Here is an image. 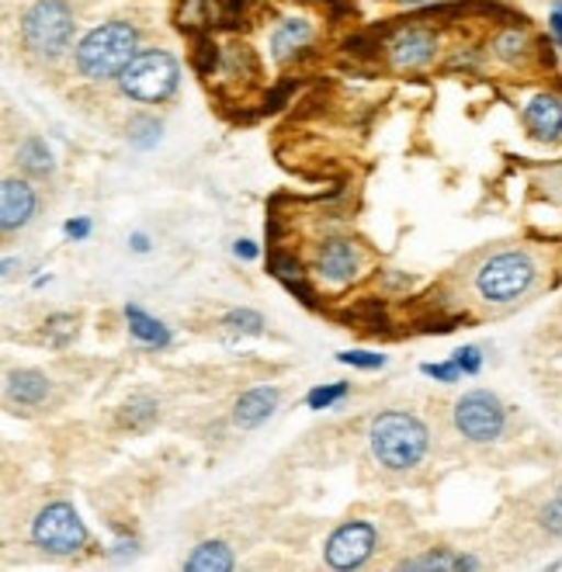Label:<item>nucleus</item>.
<instances>
[{
  "label": "nucleus",
  "mask_w": 562,
  "mask_h": 572,
  "mask_svg": "<svg viewBox=\"0 0 562 572\" xmlns=\"http://www.w3.org/2000/svg\"><path fill=\"white\" fill-rule=\"evenodd\" d=\"M77 11L70 0H32L18 18V46L32 66H56L70 53Z\"/></svg>",
  "instance_id": "obj_1"
},
{
  "label": "nucleus",
  "mask_w": 562,
  "mask_h": 572,
  "mask_svg": "<svg viewBox=\"0 0 562 572\" xmlns=\"http://www.w3.org/2000/svg\"><path fill=\"white\" fill-rule=\"evenodd\" d=\"M139 56V29L128 18H112L104 25H94L74 46V70L77 77L104 83L119 80L128 63Z\"/></svg>",
  "instance_id": "obj_2"
},
{
  "label": "nucleus",
  "mask_w": 562,
  "mask_h": 572,
  "mask_svg": "<svg viewBox=\"0 0 562 572\" xmlns=\"http://www.w3.org/2000/svg\"><path fill=\"white\" fill-rule=\"evenodd\" d=\"M538 281H542V263L525 247H507L490 254L472 274V289L486 305L496 310H510V305L525 302Z\"/></svg>",
  "instance_id": "obj_3"
},
{
  "label": "nucleus",
  "mask_w": 562,
  "mask_h": 572,
  "mask_svg": "<svg viewBox=\"0 0 562 572\" xmlns=\"http://www.w3.org/2000/svg\"><path fill=\"white\" fill-rule=\"evenodd\" d=\"M369 448L372 458L385 472L403 475L414 472L430 451V430L420 416L406 410H385L369 427Z\"/></svg>",
  "instance_id": "obj_4"
},
{
  "label": "nucleus",
  "mask_w": 562,
  "mask_h": 572,
  "mask_svg": "<svg viewBox=\"0 0 562 572\" xmlns=\"http://www.w3.org/2000/svg\"><path fill=\"white\" fill-rule=\"evenodd\" d=\"M181 83V66L167 49H139V56L122 70L119 91L136 104H164Z\"/></svg>",
  "instance_id": "obj_5"
},
{
  "label": "nucleus",
  "mask_w": 562,
  "mask_h": 572,
  "mask_svg": "<svg viewBox=\"0 0 562 572\" xmlns=\"http://www.w3.org/2000/svg\"><path fill=\"white\" fill-rule=\"evenodd\" d=\"M451 424H456V434L469 445H496L507 434L510 413L496 392L469 389L451 406Z\"/></svg>",
  "instance_id": "obj_6"
},
{
  "label": "nucleus",
  "mask_w": 562,
  "mask_h": 572,
  "mask_svg": "<svg viewBox=\"0 0 562 572\" xmlns=\"http://www.w3.org/2000/svg\"><path fill=\"white\" fill-rule=\"evenodd\" d=\"M32 541L35 548H42L46 556H80L88 548L91 535H88V524L80 520V514L74 511V503L67 500H53L46 503L35 520H32Z\"/></svg>",
  "instance_id": "obj_7"
},
{
  "label": "nucleus",
  "mask_w": 562,
  "mask_h": 572,
  "mask_svg": "<svg viewBox=\"0 0 562 572\" xmlns=\"http://www.w3.org/2000/svg\"><path fill=\"white\" fill-rule=\"evenodd\" d=\"M375 548L379 527L372 520H344L323 545V556L330 569H358L375 556Z\"/></svg>",
  "instance_id": "obj_8"
},
{
  "label": "nucleus",
  "mask_w": 562,
  "mask_h": 572,
  "mask_svg": "<svg viewBox=\"0 0 562 572\" xmlns=\"http://www.w3.org/2000/svg\"><path fill=\"white\" fill-rule=\"evenodd\" d=\"M525 136L538 146H559L562 143V94L538 91L521 108Z\"/></svg>",
  "instance_id": "obj_9"
},
{
  "label": "nucleus",
  "mask_w": 562,
  "mask_h": 572,
  "mask_svg": "<svg viewBox=\"0 0 562 572\" xmlns=\"http://www.w3.org/2000/svg\"><path fill=\"white\" fill-rule=\"evenodd\" d=\"M38 212V188L32 178H25V173H11V178H4V188H0V229H4V236L11 233H21Z\"/></svg>",
  "instance_id": "obj_10"
},
{
  "label": "nucleus",
  "mask_w": 562,
  "mask_h": 572,
  "mask_svg": "<svg viewBox=\"0 0 562 572\" xmlns=\"http://www.w3.org/2000/svg\"><path fill=\"white\" fill-rule=\"evenodd\" d=\"M438 56V35L430 29H403L393 35L389 42V63H393V70H424Z\"/></svg>",
  "instance_id": "obj_11"
},
{
  "label": "nucleus",
  "mask_w": 562,
  "mask_h": 572,
  "mask_svg": "<svg viewBox=\"0 0 562 572\" xmlns=\"http://www.w3.org/2000/svg\"><path fill=\"white\" fill-rule=\"evenodd\" d=\"M316 271L319 278L340 289L358 278L361 271V250L351 244V239H327V244L316 247Z\"/></svg>",
  "instance_id": "obj_12"
},
{
  "label": "nucleus",
  "mask_w": 562,
  "mask_h": 572,
  "mask_svg": "<svg viewBox=\"0 0 562 572\" xmlns=\"http://www.w3.org/2000/svg\"><path fill=\"white\" fill-rule=\"evenodd\" d=\"M53 395V382L38 368H18L4 379V400L14 410H42Z\"/></svg>",
  "instance_id": "obj_13"
},
{
  "label": "nucleus",
  "mask_w": 562,
  "mask_h": 572,
  "mask_svg": "<svg viewBox=\"0 0 562 572\" xmlns=\"http://www.w3.org/2000/svg\"><path fill=\"white\" fill-rule=\"evenodd\" d=\"M278 400H281V392L274 385H261V389L244 392L233 406V427H240V430L265 427L278 410Z\"/></svg>",
  "instance_id": "obj_14"
},
{
  "label": "nucleus",
  "mask_w": 562,
  "mask_h": 572,
  "mask_svg": "<svg viewBox=\"0 0 562 572\" xmlns=\"http://www.w3.org/2000/svg\"><path fill=\"white\" fill-rule=\"evenodd\" d=\"M535 53V38L525 25H507L490 38V56L501 66H525Z\"/></svg>",
  "instance_id": "obj_15"
},
{
  "label": "nucleus",
  "mask_w": 562,
  "mask_h": 572,
  "mask_svg": "<svg viewBox=\"0 0 562 572\" xmlns=\"http://www.w3.org/2000/svg\"><path fill=\"white\" fill-rule=\"evenodd\" d=\"M14 160H18V170L25 173L32 181H53L56 173V160H53V149L42 136H25L14 149Z\"/></svg>",
  "instance_id": "obj_16"
},
{
  "label": "nucleus",
  "mask_w": 562,
  "mask_h": 572,
  "mask_svg": "<svg viewBox=\"0 0 562 572\" xmlns=\"http://www.w3.org/2000/svg\"><path fill=\"white\" fill-rule=\"evenodd\" d=\"M313 42V25L306 18H285L278 21V29L271 32V56L274 63H289L295 53H302Z\"/></svg>",
  "instance_id": "obj_17"
},
{
  "label": "nucleus",
  "mask_w": 562,
  "mask_h": 572,
  "mask_svg": "<svg viewBox=\"0 0 562 572\" xmlns=\"http://www.w3.org/2000/svg\"><path fill=\"white\" fill-rule=\"evenodd\" d=\"M184 569L191 572H229L236 569V556L226 541H202L191 548V556L184 559Z\"/></svg>",
  "instance_id": "obj_18"
},
{
  "label": "nucleus",
  "mask_w": 562,
  "mask_h": 572,
  "mask_svg": "<svg viewBox=\"0 0 562 572\" xmlns=\"http://www.w3.org/2000/svg\"><path fill=\"white\" fill-rule=\"evenodd\" d=\"M125 323L128 334H133L143 347H167L170 344V326H164L157 316H149L139 305H125Z\"/></svg>",
  "instance_id": "obj_19"
},
{
  "label": "nucleus",
  "mask_w": 562,
  "mask_h": 572,
  "mask_svg": "<svg viewBox=\"0 0 562 572\" xmlns=\"http://www.w3.org/2000/svg\"><path fill=\"white\" fill-rule=\"evenodd\" d=\"M400 569H483V562L469 556V552H456V548H430L427 556L417 559H400Z\"/></svg>",
  "instance_id": "obj_20"
},
{
  "label": "nucleus",
  "mask_w": 562,
  "mask_h": 572,
  "mask_svg": "<svg viewBox=\"0 0 562 572\" xmlns=\"http://www.w3.org/2000/svg\"><path fill=\"white\" fill-rule=\"evenodd\" d=\"M157 416H160V406H157L154 395H133V400L122 403V410H119V427L149 430L157 424Z\"/></svg>",
  "instance_id": "obj_21"
},
{
  "label": "nucleus",
  "mask_w": 562,
  "mask_h": 572,
  "mask_svg": "<svg viewBox=\"0 0 562 572\" xmlns=\"http://www.w3.org/2000/svg\"><path fill=\"white\" fill-rule=\"evenodd\" d=\"M535 527H538V535L549 541L562 538V482L542 500V507L535 511Z\"/></svg>",
  "instance_id": "obj_22"
},
{
  "label": "nucleus",
  "mask_w": 562,
  "mask_h": 572,
  "mask_svg": "<svg viewBox=\"0 0 562 572\" xmlns=\"http://www.w3.org/2000/svg\"><path fill=\"white\" fill-rule=\"evenodd\" d=\"M223 326L229 329V334L257 337V334H265V316L254 313V310H233V313L223 316Z\"/></svg>",
  "instance_id": "obj_23"
},
{
  "label": "nucleus",
  "mask_w": 562,
  "mask_h": 572,
  "mask_svg": "<svg viewBox=\"0 0 562 572\" xmlns=\"http://www.w3.org/2000/svg\"><path fill=\"white\" fill-rule=\"evenodd\" d=\"M128 143L146 149V146H154L160 139V122L157 119H149V115H136V119H128Z\"/></svg>",
  "instance_id": "obj_24"
},
{
  "label": "nucleus",
  "mask_w": 562,
  "mask_h": 572,
  "mask_svg": "<svg viewBox=\"0 0 562 572\" xmlns=\"http://www.w3.org/2000/svg\"><path fill=\"white\" fill-rule=\"evenodd\" d=\"M351 392V382H334V385H316L310 395H306V406L310 410H330L337 406L344 395Z\"/></svg>",
  "instance_id": "obj_25"
},
{
  "label": "nucleus",
  "mask_w": 562,
  "mask_h": 572,
  "mask_svg": "<svg viewBox=\"0 0 562 572\" xmlns=\"http://www.w3.org/2000/svg\"><path fill=\"white\" fill-rule=\"evenodd\" d=\"M46 337L56 344V347H67L74 337H77V316L70 313H56L46 319Z\"/></svg>",
  "instance_id": "obj_26"
},
{
  "label": "nucleus",
  "mask_w": 562,
  "mask_h": 572,
  "mask_svg": "<svg viewBox=\"0 0 562 572\" xmlns=\"http://www.w3.org/2000/svg\"><path fill=\"white\" fill-rule=\"evenodd\" d=\"M451 361L462 368V375H480L483 371V347L465 344V347L456 350V355H451Z\"/></svg>",
  "instance_id": "obj_27"
},
{
  "label": "nucleus",
  "mask_w": 562,
  "mask_h": 572,
  "mask_svg": "<svg viewBox=\"0 0 562 572\" xmlns=\"http://www.w3.org/2000/svg\"><path fill=\"white\" fill-rule=\"evenodd\" d=\"M340 364H351V368H364V371H375L385 364L382 355H372V350H344V355H337Z\"/></svg>",
  "instance_id": "obj_28"
},
{
  "label": "nucleus",
  "mask_w": 562,
  "mask_h": 572,
  "mask_svg": "<svg viewBox=\"0 0 562 572\" xmlns=\"http://www.w3.org/2000/svg\"><path fill=\"white\" fill-rule=\"evenodd\" d=\"M420 371L427 379H438V382H459L462 379V368L456 361H441V364H420Z\"/></svg>",
  "instance_id": "obj_29"
},
{
  "label": "nucleus",
  "mask_w": 562,
  "mask_h": 572,
  "mask_svg": "<svg viewBox=\"0 0 562 572\" xmlns=\"http://www.w3.org/2000/svg\"><path fill=\"white\" fill-rule=\"evenodd\" d=\"M63 233H67L74 244H80V239L91 236V218H70V223L63 226Z\"/></svg>",
  "instance_id": "obj_30"
},
{
  "label": "nucleus",
  "mask_w": 562,
  "mask_h": 572,
  "mask_svg": "<svg viewBox=\"0 0 562 572\" xmlns=\"http://www.w3.org/2000/svg\"><path fill=\"white\" fill-rule=\"evenodd\" d=\"M549 32H552V42L562 53V0H555L552 11H549Z\"/></svg>",
  "instance_id": "obj_31"
},
{
  "label": "nucleus",
  "mask_w": 562,
  "mask_h": 572,
  "mask_svg": "<svg viewBox=\"0 0 562 572\" xmlns=\"http://www.w3.org/2000/svg\"><path fill=\"white\" fill-rule=\"evenodd\" d=\"M274 274L285 278V281H292V278L302 281V268H299V263H292L289 257H278V260H274Z\"/></svg>",
  "instance_id": "obj_32"
},
{
  "label": "nucleus",
  "mask_w": 562,
  "mask_h": 572,
  "mask_svg": "<svg viewBox=\"0 0 562 572\" xmlns=\"http://www.w3.org/2000/svg\"><path fill=\"white\" fill-rule=\"evenodd\" d=\"M233 250H236V257H244V260H254L257 257V247L250 244V239H236Z\"/></svg>",
  "instance_id": "obj_33"
},
{
  "label": "nucleus",
  "mask_w": 562,
  "mask_h": 572,
  "mask_svg": "<svg viewBox=\"0 0 562 572\" xmlns=\"http://www.w3.org/2000/svg\"><path fill=\"white\" fill-rule=\"evenodd\" d=\"M128 244H133L136 254H149V236L146 233H133V239H128Z\"/></svg>",
  "instance_id": "obj_34"
},
{
  "label": "nucleus",
  "mask_w": 562,
  "mask_h": 572,
  "mask_svg": "<svg viewBox=\"0 0 562 572\" xmlns=\"http://www.w3.org/2000/svg\"><path fill=\"white\" fill-rule=\"evenodd\" d=\"M403 8H424V4H438V0H400Z\"/></svg>",
  "instance_id": "obj_35"
}]
</instances>
